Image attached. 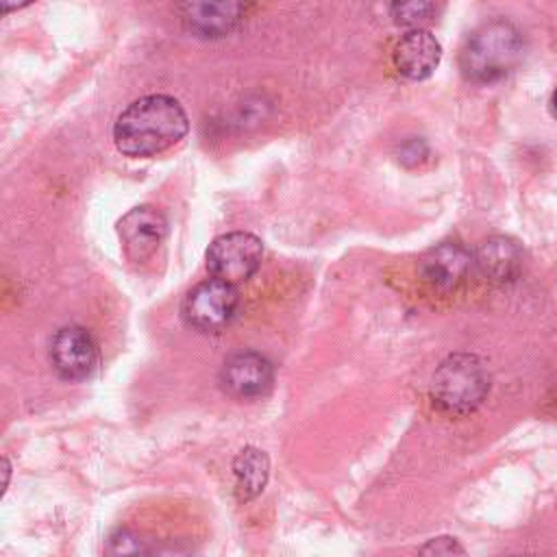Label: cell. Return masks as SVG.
Instances as JSON below:
<instances>
[{"label":"cell","mask_w":557,"mask_h":557,"mask_svg":"<svg viewBox=\"0 0 557 557\" xmlns=\"http://www.w3.org/2000/svg\"><path fill=\"white\" fill-rule=\"evenodd\" d=\"M237 300L235 285L220 278H207L187 292L181 305V315L187 326L200 333H218L231 322Z\"/></svg>","instance_id":"obj_4"},{"label":"cell","mask_w":557,"mask_h":557,"mask_svg":"<svg viewBox=\"0 0 557 557\" xmlns=\"http://www.w3.org/2000/svg\"><path fill=\"white\" fill-rule=\"evenodd\" d=\"M178 9L189 33L198 37H222L235 28L246 7L239 2H185Z\"/></svg>","instance_id":"obj_11"},{"label":"cell","mask_w":557,"mask_h":557,"mask_svg":"<svg viewBox=\"0 0 557 557\" xmlns=\"http://www.w3.org/2000/svg\"><path fill=\"white\" fill-rule=\"evenodd\" d=\"M470 265L472 255L468 248L459 242H442L422 255L418 272L429 285L437 289H453L468 276Z\"/></svg>","instance_id":"obj_9"},{"label":"cell","mask_w":557,"mask_h":557,"mask_svg":"<svg viewBox=\"0 0 557 557\" xmlns=\"http://www.w3.org/2000/svg\"><path fill=\"white\" fill-rule=\"evenodd\" d=\"M479 272L492 283H509L518 276L522 268L520 246L503 235L487 237L474 257Z\"/></svg>","instance_id":"obj_12"},{"label":"cell","mask_w":557,"mask_h":557,"mask_svg":"<svg viewBox=\"0 0 557 557\" xmlns=\"http://www.w3.org/2000/svg\"><path fill=\"white\" fill-rule=\"evenodd\" d=\"M274 381L272 363L252 350H242L231 355L222 370L220 383L235 398H259L268 394Z\"/></svg>","instance_id":"obj_8"},{"label":"cell","mask_w":557,"mask_h":557,"mask_svg":"<svg viewBox=\"0 0 557 557\" xmlns=\"http://www.w3.org/2000/svg\"><path fill=\"white\" fill-rule=\"evenodd\" d=\"M50 361L59 376L67 381H83L98 363L96 342L83 326H63L52 337Z\"/></svg>","instance_id":"obj_7"},{"label":"cell","mask_w":557,"mask_h":557,"mask_svg":"<svg viewBox=\"0 0 557 557\" xmlns=\"http://www.w3.org/2000/svg\"><path fill=\"white\" fill-rule=\"evenodd\" d=\"M550 111H553V115L557 117V87H555L553 94H550Z\"/></svg>","instance_id":"obj_18"},{"label":"cell","mask_w":557,"mask_h":557,"mask_svg":"<svg viewBox=\"0 0 557 557\" xmlns=\"http://www.w3.org/2000/svg\"><path fill=\"white\" fill-rule=\"evenodd\" d=\"M117 235L124 255L135 263H144L163 244L168 235V220L157 207L139 205L122 215L117 222Z\"/></svg>","instance_id":"obj_6"},{"label":"cell","mask_w":557,"mask_h":557,"mask_svg":"<svg viewBox=\"0 0 557 557\" xmlns=\"http://www.w3.org/2000/svg\"><path fill=\"white\" fill-rule=\"evenodd\" d=\"M268 457L259 448H244L233 463L235 474V490L239 500H250L257 494H261L265 481H268Z\"/></svg>","instance_id":"obj_13"},{"label":"cell","mask_w":557,"mask_h":557,"mask_svg":"<svg viewBox=\"0 0 557 557\" xmlns=\"http://www.w3.org/2000/svg\"><path fill=\"white\" fill-rule=\"evenodd\" d=\"M389 13L398 26L420 30L429 20H433L435 4L433 2H394Z\"/></svg>","instance_id":"obj_14"},{"label":"cell","mask_w":557,"mask_h":557,"mask_svg":"<svg viewBox=\"0 0 557 557\" xmlns=\"http://www.w3.org/2000/svg\"><path fill=\"white\" fill-rule=\"evenodd\" d=\"M418 557H466V550H463V546L455 537L442 535V537L429 540L420 548Z\"/></svg>","instance_id":"obj_16"},{"label":"cell","mask_w":557,"mask_h":557,"mask_svg":"<svg viewBox=\"0 0 557 557\" xmlns=\"http://www.w3.org/2000/svg\"><path fill=\"white\" fill-rule=\"evenodd\" d=\"M398 154L405 165H416L418 161H422L426 157V144L420 137H411L400 146Z\"/></svg>","instance_id":"obj_17"},{"label":"cell","mask_w":557,"mask_h":557,"mask_svg":"<svg viewBox=\"0 0 557 557\" xmlns=\"http://www.w3.org/2000/svg\"><path fill=\"white\" fill-rule=\"evenodd\" d=\"M263 257V244L257 235L233 231L215 237L207 248V270L213 278L224 283H239L250 278Z\"/></svg>","instance_id":"obj_5"},{"label":"cell","mask_w":557,"mask_h":557,"mask_svg":"<svg viewBox=\"0 0 557 557\" xmlns=\"http://www.w3.org/2000/svg\"><path fill=\"white\" fill-rule=\"evenodd\" d=\"M392 59L403 76L411 81H422L431 76L433 70L440 65L442 46L426 28L409 30L396 41Z\"/></svg>","instance_id":"obj_10"},{"label":"cell","mask_w":557,"mask_h":557,"mask_svg":"<svg viewBox=\"0 0 557 557\" xmlns=\"http://www.w3.org/2000/svg\"><path fill=\"white\" fill-rule=\"evenodd\" d=\"M520 57V30L507 20H492L466 39L459 52V67L474 83H494L507 76Z\"/></svg>","instance_id":"obj_2"},{"label":"cell","mask_w":557,"mask_h":557,"mask_svg":"<svg viewBox=\"0 0 557 557\" xmlns=\"http://www.w3.org/2000/svg\"><path fill=\"white\" fill-rule=\"evenodd\" d=\"M144 555V542L126 529L115 531L104 546V557H141Z\"/></svg>","instance_id":"obj_15"},{"label":"cell","mask_w":557,"mask_h":557,"mask_svg":"<svg viewBox=\"0 0 557 557\" xmlns=\"http://www.w3.org/2000/svg\"><path fill=\"white\" fill-rule=\"evenodd\" d=\"M490 389V374L483 361L470 352L446 357L431 383L433 403L453 416H463L481 405Z\"/></svg>","instance_id":"obj_3"},{"label":"cell","mask_w":557,"mask_h":557,"mask_svg":"<svg viewBox=\"0 0 557 557\" xmlns=\"http://www.w3.org/2000/svg\"><path fill=\"white\" fill-rule=\"evenodd\" d=\"M189 128L181 102L165 94H150L131 102L113 124V141L128 157H152L178 144Z\"/></svg>","instance_id":"obj_1"}]
</instances>
